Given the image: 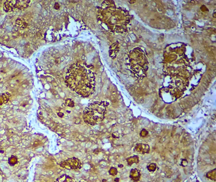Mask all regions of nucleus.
I'll return each instance as SVG.
<instances>
[{"label":"nucleus","instance_id":"obj_1","mask_svg":"<svg viewBox=\"0 0 216 182\" xmlns=\"http://www.w3.org/2000/svg\"><path fill=\"white\" fill-rule=\"evenodd\" d=\"M65 83L72 90L79 96L88 97L95 90V74L86 64L75 63L68 70Z\"/></svg>","mask_w":216,"mask_h":182},{"label":"nucleus","instance_id":"obj_2","mask_svg":"<svg viewBox=\"0 0 216 182\" xmlns=\"http://www.w3.org/2000/svg\"><path fill=\"white\" fill-rule=\"evenodd\" d=\"M98 18L113 33H123L127 30L131 15L123 8L116 7L113 1L102 3L98 11Z\"/></svg>","mask_w":216,"mask_h":182},{"label":"nucleus","instance_id":"obj_3","mask_svg":"<svg viewBox=\"0 0 216 182\" xmlns=\"http://www.w3.org/2000/svg\"><path fill=\"white\" fill-rule=\"evenodd\" d=\"M165 68L169 77H183L181 73L187 69L188 57L186 55V48L184 46L176 45L169 46V49L164 53Z\"/></svg>","mask_w":216,"mask_h":182},{"label":"nucleus","instance_id":"obj_4","mask_svg":"<svg viewBox=\"0 0 216 182\" xmlns=\"http://www.w3.org/2000/svg\"><path fill=\"white\" fill-rule=\"evenodd\" d=\"M129 66L132 75L138 80L145 78L148 69V60L145 51L141 48H135L128 56Z\"/></svg>","mask_w":216,"mask_h":182},{"label":"nucleus","instance_id":"obj_5","mask_svg":"<svg viewBox=\"0 0 216 182\" xmlns=\"http://www.w3.org/2000/svg\"><path fill=\"white\" fill-rule=\"evenodd\" d=\"M108 104L105 101L95 102L88 105L83 112V119L90 125H96L104 119Z\"/></svg>","mask_w":216,"mask_h":182},{"label":"nucleus","instance_id":"obj_6","mask_svg":"<svg viewBox=\"0 0 216 182\" xmlns=\"http://www.w3.org/2000/svg\"><path fill=\"white\" fill-rule=\"evenodd\" d=\"M29 1H8L4 4V10L6 12L13 11L16 10H24L29 6Z\"/></svg>","mask_w":216,"mask_h":182},{"label":"nucleus","instance_id":"obj_7","mask_svg":"<svg viewBox=\"0 0 216 182\" xmlns=\"http://www.w3.org/2000/svg\"><path fill=\"white\" fill-rule=\"evenodd\" d=\"M60 167L67 169H79L82 168V162L76 158H72L62 161L60 164Z\"/></svg>","mask_w":216,"mask_h":182},{"label":"nucleus","instance_id":"obj_8","mask_svg":"<svg viewBox=\"0 0 216 182\" xmlns=\"http://www.w3.org/2000/svg\"><path fill=\"white\" fill-rule=\"evenodd\" d=\"M135 150L141 154H147L150 152V147L145 144H138L135 147Z\"/></svg>","mask_w":216,"mask_h":182},{"label":"nucleus","instance_id":"obj_9","mask_svg":"<svg viewBox=\"0 0 216 182\" xmlns=\"http://www.w3.org/2000/svg\"><path fill=\"white\" fill-rule=\"evenodd\" d=\"M119 45L118 42H116V43L112 44L109 49L110 56L112 58H115L117 53H118L119 52Z\"/></svg>","mask_w":216,"mask_h":182},{"label":"nucleus","instance_id":"obj_10","mask_svg":"<svg viewBox=\"0 0 216 182\" xmlns=\"http://www.w3.org/2000/svg\"><path fill=\"white\" fill-rule=\"evenodd\" d=\"M129 176L132 181L135 182L138 181L141 178V173L140 171L137 169H132L131 170Z\"/></svg>","mask_w":216,"mask_h":182},{"label":"nucleus","instance_id":"obj_11","mask_svg":"<svg viewBox=\"0 0 216 182\" xmlns=\"http://www.w3.org/2000/svg\"><path fill=\"white\" fill-rule=\"evenodd\" d=\"M55 182H75V181L72 178H71L69 176L62 175L58 178Z\"/></svg>","mask_w":216,"mask_h":182},{"label":"nucleus","instance_id":"obj_12","mask_svg":"<svg viewBox=\"0 0 216 182\" xmlns=\"http://www.w3.org/2000/svg\"><path fill=\"white\" fill-rule=\"evenodd\" d=\"M139 162V158L138 155H134L127 159V162L129 166H131L133 164H138Z\"/></svg>","mask_w":216,"mask_h":182},{"label":"nucleus","instance_id":"obj_13","mask_svg":"<svg viewBox=\"0 0 216 182\" xmlns=\"http://www.w3.org/2000/svg\"><path fill=\"white\" fill-rule=\"evenodd\" d=\"M8 163L11 166H15L18 163V159L15 155H12L8 159Z\"/></svg>","mask_w":216,"mask_h":182},{"label":"nucleus","instance_id":"obj_14","mask_svg":"<svg viewBox=\"0 0 216 182\" xmlns=\"http://www.w3.org/2000/svg\"><path fill=\"white\" fill-rule=\"evenodd\" d=\"M147 169L150 172H154L157 169V164L155 163H150L148 165Z\"/></svg>","mask_w":216,"mask_h":182},{"label":"nucleus","instance_id":"obj_15","mask_svg":"<svg viewBox=\"0 0 216 182\" xmlns=\"http://www.w3.org/2000/svg\"><path fill=\"white\" fill-rule=\"evenodd\" d=\"M215 176H216V172H215V169H214L211 171V172H209L207 174V178H210L211 180H215Z\"/></svg>","mask_w":216,"mask_h":182},{"label":"nucleus","instance_id":"obj_16","mask_svg":"<svg viewBox=\"0 0 216 182\" xmlns=\"http://www.w3.org/2000/svg\"><path fill=\"white\" fill-rule=\"evenodd\" d=\"M8 99H9L8 97H7L6 96H5V95H4V94L2 95L1 96H0V106L8 102Z\"/></svg>","mask_w":216,"mask_h":182},{"label":"nucleus","instance_id":"obj_17","mask_svg":"<svg viewBox=\"0 0 216 182\" xmlns=\"http://www.w3.org/2000/svg\"><path fill=\"white\" fill-rule=\"evenodd\" d=\"M65 104L67 106H69V107H71V108L74 107V106H75L74 102L72 99H67L65 100Z\"/></svg>","mask_w":216,"mask_h":182},{"label":"nucleus","instance_id":"obj_18","mask_svg":"<svg viewBox=\"0 0 216 182\" xmlns=\"http://www.w3.org/2000/svg\"><path fill=\"white\" fill-rule=\"evenodd\" d=\"M117 173H118V171H117V168H113V167H112L109 170V174L112 176H116Z\"/></svg>","mask_w":216,"mask_h":182},{"label":"nucleus","instance_id":"obj_19","mask_svg":"<svg viewBox=\"0 0 216 182\" xmlns=\"http://www.w3.org/2000/svg\"><path fill=\"white\" fill-rule=\"evenodd\" d=\"M148 135V132L145 129H143V130H141V133H140V135L142 137H145Z\"/></svg>","mask_w":216,"mask_h":182},{"label":"nucleus","instance_id":"obj_20","mask_svg":"<svg viewBox=\"0 0 216 182\" xmlns=\"http://www.w3.org/2000/svg\"><path fill=\"white\" fill-rule=\"evenodd\" d=\"M112 136L113 138H115V139H117L119 137V134L118 132H115V133H113V134H112Z\"/></svg>","mask_w":216,"mask_h":182},{"label":"nucleus","instance_id":"obj_21","mask_svg":"<svg viewBox=\"0 0 216 182\" xmlns=\"http://www.w3.org/2000/svg\"><path fill=\"white\" fill-rule=\"evenodd\" d=\"M188 164V162L186 160V159H184V160H183V161L181 162V165L183 166H186Z\"/></svg>","mask_w":216,"mask_h":182},{"label":"nucleus","instance_id":"obj_22","mask_svg":"<svg viewBox=\"0 0 216 182\" xmlns=\"http://www.w3.org/2000/svg\"><path fill=\"white\" fill-rule=\"evenodd\" d=\"M200 9H201V10H202V11H208V9L207 8V7L205 6H204V5L201 6Z\"/></svg>","mask_w":216,"mask_h":182},{"label":"nucleus","instance_id":"obj_23","mask_svg":"<svg viewBox=\"0 0 216 182\" xmlns=\"http://www.w3.org/2000/svg\"><path fill=\"white\" fill-rule=\"evenodd\" d=\"M55 9H58L59 8V6H58V3H56L55 4Z\"/></svg>","mask_w":216,"mask_h":182},{"label":"nucleus","instance_id":"obj_24","mask_svg":"<svg viewBox=\"0 0 216 182\" xmlns=\"http://www.w3.org/2000/svg\"><path fill=\"white\" fill-rule=\"evenodd\" d=\"M119 178H115V179L114 180V181H115V182H119Z\"/></svg>","mask_w":216,"mask_h":182},{"label":"nucleus","instance_id":"obj_25","mask_svg":"<svg viewBox=\"0 0 216 182\" xmlns=\"http://www.w3.org/2000/svg\"><path fill=\"white\" fill-rule=\"evenodd\" d=\"M79 182H88V181L87 180H80V181H79Z\"/></svg>","mask_w":216,"mask_h":182},{"label":"nucleus","instance_id":"obj_26","mask_svg":"<svg viewBox=\"0 0 216 182\" xmlns=\"http://www.w3.org/2000/svg\"><path fill=\"white\" fill-rule=\"evenodd\" d=\"M136 1H129V3H135Z\"/></svg>","mask_w":216,"mask_h":182},{"label":"nucleus","instance_id":"obj_27","mask_svg":"<svg viewBox=\"0 0 216 182\" xmlns=\"http://www.w3.org/2000/svg\"><path fill=\"white\" fill-rule=\"evenodd\" d=\"M214 15V17L215 18V12H214V15Z\"/></svg>","mask_w":216,"mask_h":182},{"label":"nucleus","instance_id":"obj_28","mask_svg":"<svg viewBox=\"0 0 216 182\" xmlns=\"http://www.w3.org/2000/svg\"><path fill=\"white\" fill-rule=\"evenodd\" d=\"M103 182H105V181H106V180H103Z\"/></svg>","mask_w":216,"mask_h":182}]
</instances>
